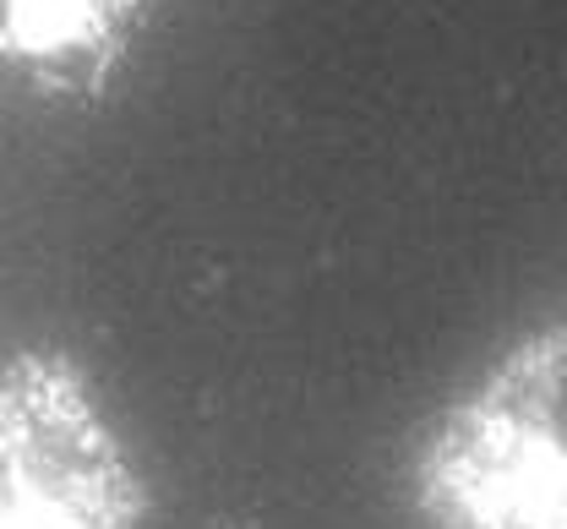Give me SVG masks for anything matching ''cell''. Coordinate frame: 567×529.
Here are the masks:
<instances>
[{"instance_id":"cell-2","label":"cell","mask_w":567,"mask_h":529,"mask_svg":"<svg viewBox=\"0 0 567 529\" xmlns=\"http://www.w3.org/2000/svg\"><path fill=\"white\" fill-rule=\"evenodd\" d=\"M147 486L93 382L61 350H17L0 377V529H137Z\"/></svg>"},{"instance_id":"cell-1","label":"cell","mask_w":567,"mask_h":529,"mask_svg":"<svg viewBox=\"0 0 567 529\" xmlns=\"http://www.w3.org/2000/svg\"><path fill=\"white\" fill-rule=\"evenodd\" d=\"M425 529H567V317L496 355L410 458Z\"/></svg>"},{"instance_id":"cell-3","label":"cell","mask_w":567,"mask_h":529,"mask_svg":"<svg viewBox=\"0 0 567 529\" xmlns=\"http://www.w3.org/2000/svg\"><path fill=\"white\" fill-rule=\"evenodd\" d=\"M147 0H0L6 61L44 93H99Z\"/></svg>"}]
</instances>
